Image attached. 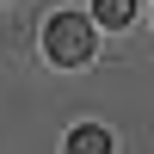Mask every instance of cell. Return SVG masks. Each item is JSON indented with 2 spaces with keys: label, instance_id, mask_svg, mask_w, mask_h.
<instances>
[{
  "label": "cell",
  "instance_id": "6da1fadb",
  "mask_svg": "<svg viewBox=\"0 0 154 154\" xmlns=\"http://www.w3.org/2000/svg\"><path fill=\"white\" fill-rule=\"evenodd\" d=\"M43 49H49V62H62V68L93 62V19H80V12H56L49 31H43Z\"/></svg>",
  "mask_w": 154,
  "mask_h": 154
},
{
  "label": "cell",
  "instance_id": "7a4b0ae2",
  "mask_svg": "<svg viewBox=\"0 0 154 154\" xmlns=\"http://www.w3.org/2000/svg\"><path fill=\"white\" fill-rule=\"evenodd\" d=\"M62 154H111V136L99 130V123H80V130L68 136V148Z\"/></svg>",
  "mask_w": 154,
  "mask_h": 154
},
{
  "label": "cell",
  "instance_id": "3957f363",
  "mask_svg": "<svg viewBox=\"0 0 154 154\" xmlns=\"http://www.w3.org/2000/svg\"><path fill=\"white\" fill-rule=\"evenodd\" d=\"M93 19L117 31V25H130V19H136V0H93Z\"/></svg>",
  "mask_w": 154,
  "mask_h": 154
}]
</instances>
